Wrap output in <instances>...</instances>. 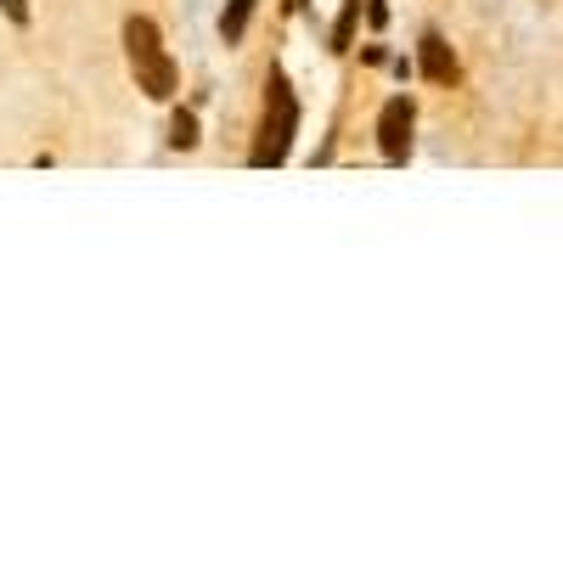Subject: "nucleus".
Segmentation results:
<instances>
[{
  "instance_id": "obj_1",
  "label": "nucleus",
  "mask_w": 563,
  "mask_h": 563,
  "mask_svg": "<svg viewBox=\"0 0 563 563\" xmlns=\"http://www.w3.org/2000/svg\"><path fill=\"white\" fill-rule=\"evenodd\" d=\"M124 63H130V79L147 102H175L180 90V68L164 45V29L147 18V12H130L124 18Z\"/></svg>"
},
{
  "instance_id": "obj_2",
  "label": "nucleus",
  "mask_w": 563,
  "mask_h": 563,
  "mask_svg": "<svg viewBox=\"0 0 563 563\" xmlns=\"http://www.w3.org/2000/svg\"><path fill=\"white\" fill-rule=\"evenodd\" d=\"M294 135H299V97L282 68L265 74V113H260V130H254V147H249V164L254 169H282L294 153Z\"/></svg>"
},
{
  "instance_id": "obj_3",
  "label": "nucleus",
  "mask_w": 563,
  "mask_h": 563,
  "mask_svg": "<svg viewBox=\"0 0 563 563\" xmlns=\"http://www.w3.org/2000/svg\"><path fill=\"white\" fill-rule=\"evenodd\" d=\"M411 130H417V102L400 90V97H389L384 113H378V153H384V164H406L411 158Z\"/></svg>"
},
{
  "instance_id": "obj_4",
  "label": "nucleus",
  "mask_w": 563,
  "mask_h": 563,
  "mask_svg": "<svg viewBox=\"0 0 563 563\" xmlns=\"http://www.w3.org/2000/svg\"><path fill=\"white\" fill-rule=\"evenodd\" d=\"M417 68H422V79H434V85H456L462 79V63L445 45V34H422L417 40Z\"/></svg>"
},
{
  "instance_id": "obj_5",
  "label": "nucleus",
  "mask_w": 563,
  "mask_h": 563,
  "mask_svg": "<svg viewBox=\"0 0 563 563\" xmlns=\"http://www.w3.org/2000/svg\"><path fill=\"white\" fill-rule=\"evenodd\" d=\"M254 12H260V0H225V12H220V40H225V45H238V40L249 34Z\"/></svg>"
},
{
  "instance_id": "obj_6",
  "label": "nucleus",
  "mask_w": 563,
  "mask_h": 563,
  "mask_svg": "<svg viewBox=\"0 0 563 563\" xmlns=\"http://www.w3.org/2000/svg\"><path fill=\"white\" fill-rule=\"evenodd\" d=\"M355 23H361V0H344V12H339L333 34H327V52H350V40H355Z\"/></svg>"
},
{
  "instance_id": "obj_7",
  "label": "nucleus",
  "mask_w": 563,
  "mask_h": 563,
  "mask_svg": "<svg viewBox=\"0 0 563 563\" xmlns=\"http://www.w3.org/2000/svg\"><path fill=\"white\" fill-rule=\"evenodd\" d=\"M169 147H175V153H192V147H198V119L186 113V108L169 119Z\"/></svg>"
},
{
  "instance_id": "obj_8",
  "label": "nucleus",
  "mask_w": 563,
  "mask_h": 563,
  "mask_svg": "<svg viewBox=\"0 0 563 563\" xmlns=\"http://www.w3.org/2000/svg\"><path fill=\"white\" fill-rule=\"evenodd\" d=\"M0 12H7L18 29H29V0H0Z\"/></svg>"
},
{
  "instance_id": "obj_9",
  "label": "nucleus",
  "mask_w": 563,
  "mask_h": 563,
  "mask_svg": "<svg viewBox=\"0 0 563 563\" xmlns=\"http://www.w3.org/2000/svg\"><path fill=\"white\" fill-rule=\"evenodd\" d=\"M366 23H372V29L389 23V7H384V0H372V7H366Z\"/></svg>"
}]
</instances>
